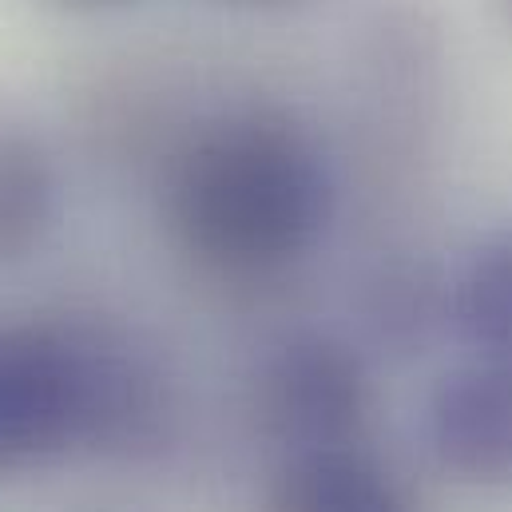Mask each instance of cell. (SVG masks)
I'll return each instance as SVG.
<instances>
[{"instance_id": "cell-1", "label": "cell", "mask_w": 512, "mask_h": 512, "mask_svg": "<svg viewBox=\"0 0 512 512\" xmlns=\"http://www.w3.org/2000/svg\"><path fill=\"white\" fill-rule=\"evenodd\" d=\"M171 235L215 274H270L330 223L334 183L318 143L286 112L243 108L195 128L167 163Z\"/></svg>"}, {"instance_id": "cell-2", "label": "cell", "mask_w": 512, "mask_h": 512, "mask_svg": "<svg viewBox=\"0 0 512 512\" xmlns=\"http://www.w3.org/2000/svg\"><path fill=\"white\" fill-rule=\"evenodd\" d=\"M366 362L330 334H302L282 342L255 378L258 429L298 453L350 445L370 417Z\"/></svg>"}, {"instance_id": "cell-3", "label": "cell", "mask_w": 512, "mask_h": 512, "mask_svg": "<svg viewBox=\"0 0 512 512\" xmlns=\"http://www.w3.org/2000/svg\"><path fill=\"white\" fill-rule=\"evenodd\" d=\"M84 441L72 318L0 322V473L40 465Z\"/></svg>"}, {"instance_id": "cell-4", "label": "cell", "mask_w": 512, "mask_h": 512, "mask_svg": "<svg viewBox=\"0 0 512 512\" xmlns=\"http://www.w3.org/2000/svg\"><path fill=\"white\" fill-rule=\"evenodd\" d=\"M84 393V441L96 453H139L163 437L167 385L116 326L72 318Z\"/></svg>"}, {"instance_id": "cell-5", "label": "cell", "mask_w": 512, "mask_h": 512, "mask_svg": "<svg viewBox=\"0 0 512 512\" xmlns=\"http://www.w3.org/2000/svg\"><path fill=\"white\" fill-rule=\"evenodd\" d=\"M425 433L437 461L477 485H512V358L477 354L429 393Z\"/></svg>"}, {"instance_id": "cell-6", "label": "cell", "mask_w": 512, "mask_h": 512, "mask_svg": "<svg viewBox=\"0 0 512 512\" xmlns=\"http://www.w3.org/2000/svg\"><path fill=\"white\" fill-rule=\"evenodd\" d=\"M262 512H413V505L378 461L342 445L290 457Z\"/></svg>"}, {"instance_id": "cell-7", "label": "cell", "mask_w": 512, "mask_h": 512, "mask_svg": "<svg viewBox=\"0 0 512 512\" xmlns=\"http://www.w3.org/2000/svg\"><path fill=\"white\" fill-rule=\"evenodd\" d=\"M56 215V171L44 143L0 120V262L28 258Z\"/></svg>"}, {"instance_id": "cell-8", "label": "cell", "mask_w": 512, "mask_h": 512, "mask_svg": "<svg viewBox=\"0 0 512 512\" xmlns=\"http://www.w3.org/2000/svg\"><path fill=\"white\" fill-rule=\"evenodd\" d=\"M445 318L489 358H512V227L489 235L457 274Z\"/></svg>"}, {"instance_id": "cell-9", "label": "cell", "mask_w": 512, "mask_h": 512, "mask_svg": "<svg viewBox=\"0 0 512 512\" xmlns=\"http://www.w3.org/2000/svg\"><path fill=\"white\" fill-rule=\"evenodd\" d=\"M366 318L389 346H421L437 322V290L421 266H389L370 282Z\"/></svg>"}, {"instance_id": "cell-10", "label": "cell", "mask_w": 512, "mask_h": 512, "mask_svg": "<svg viewBox=\"0 0 512 512\" xmlns=\"http://www.w3.org/2000/svg\"><path fill=\"white\" fill-rule=\"evenodd\" d=\"M64 8H76V12H104V8H120V4H131V0H56Z\"/></svg>"}, {"instance_id": "cell-11", "label": "cell", "mask_w": 512, "mask_h": 512, "mask_svg": "<svg viewBox=\"0 0 512 512\" xmlns=\"http://www.w3.org/2000/svg\"><path fill=\"white\" fill-rule=\"evenodd\" d=\"M235 4H286V0H235Z\"/></svg>"}, {"instance_id": "cell-12", "label": "cell", "mask_w": 512, "mask_h": 512, "mask_svg": "<svg viewBox=\"0 0 512 512\" xmlns=\"http://www.w3.org/2000/svg\"><path fill=\"white\" fill-rule=\"evenodd\" d=\"M509 12H512V0H509Z\"/></svg>"}]
</instances>
